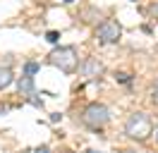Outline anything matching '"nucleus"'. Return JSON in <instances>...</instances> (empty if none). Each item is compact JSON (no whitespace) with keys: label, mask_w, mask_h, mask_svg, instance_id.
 <instances>
[{"label":"nucleus","mask_w":158,"mask_h":153,"mask_svg":"<svg viewBox=\"0 0 158 153\" xmlns=\"http://www.w3.org/2000/svg\"><path fill=\"white\" fill-rule=\"evenodd\" d=\"M48 62L53 67H58L60 72L72 74V72L79 67V55H77V50H74L72 46H60V48H55V50L48 55Z\"/></svg>","instance_id":"1"},{"label":"nucleus","mask_w":158,"mask_h":153,"mask_svg":"<svg viewBox=\"0 0 158 153\" xmlns=\"http://www.w3.org/2000/svg\"><path fill=\"white\" fill-rule=\"evenodd\" d=\"M81 122L86 124L89 129L98 132V129H103L110 122V110L103 103H89L84 108V113H81Z\"/></svg>","instance_id":"2"},{"label":"nucleus","mask_w":158,"mask_h":153,"mask_svg":"<svg viewBox=\"0 0 158 153\" xmlns=\"http://www.w3.org/2000/svg\"><path fill=\"white\" fill-rule=\"evenodd\" d=\"M151 132H153V124H151V120H148L144 113L129 115V120L125 122V134H127L129 139L144 141V139H148V136H151Z\"/></svg>","instance_id":"3"},{"label":"nucleus","mask_w":158,"mask_h":153,"mask_svg":"<svg viewBox=\"0 0 158 153\" xmlns=\"http://www.w3.org/2000/svg\"><path fill=\"white\" fill-rule=\"evenodd\" d=\"M120 36H122V27H120L115 19H106V22H101L98 29H96V41L103 43V46L115 43Z\"/></svg>","instance_id":"4"},{"label":"nucleus","mask_w":158,"mask_h":153,"mask_svg":"<svg viewBox=\"0 0 158 153\" xmlns=\"http://www.w3.org/2000/svg\"><path fill=\"white\" fill-rule=\"evenodd\" d=\"M17 89H19V93L24 96L29 103H34L36 108H41V105H43L39 98H36V89H34V79H31V76L22 74V76H19V81H17Z\"/></svg>","instance_id":"5"},{"label":"nucleus","mask_w":158,"mask_h":153,"mask_svg":"<svg viewBox=\"0 0 158 153\" xmlns=\"http://www.w3.org/2000/svg\"><path fill=\"white\" fill-rule=\"evenodd\" d=\"M103 72H106V67H103V62H101L98 57H86L84 65H81V74L86 76V79H98Z\"/></svg>","instance_id":"6"},{"label":"nucleus","mask_w":158,"mask_h":153,"mask_svg":"<svg viewBox=\"0 0 158 153\" xmlns=\"http://www.w3.org/2000/svg\"><path fill=\"white\" fill-rule=\"evenodd\" d=\"M12 81H15L12 69H10V67H0V89H7Z\"/></svg>","instance_id":"7"},{"label":"nucleus","mask_w":158,"mask_h":153,"mask_svg":"<svg viewBox=\"0 0 158 153\" xmlns=\"http://www.w3.org/2000/svg\"><path fill=\"white\" fill-rule=\"evenodd\" d=\"M39 69H41L39 62H27V65H24V74H27V76H34Z\"/></svg>","instance_id":"8"},{"label":"nucleus","mask_w":158,"mask_h":153,"mask_svg":"<svg viewBox=\"0 0 158 153\" xmlns=\"http://www.w3.org/2000/svg\"><path fill=\"white\" fill-rule=\"evenodd\" d=\"M46 41H48V43H58L60 34H58V31H48V34H46Z\"/></svg>","instance_id":"9"},{"label":"nucleus","mask_w":158,"mask_h":153,"mask_svg":"<svg viewBox=\"0 0 158 153\" xmlns=\"http://www.w3.org/2000/svg\"><path fill=\"white\" fill-rule=\"evenodd\" d=\"M115 79H118L120 84H127V81H129V74H127V72H118V74H115Z\"/></svg>","instance_id":"10"},{"label":"nucleus","mask_w":158,"mask_h":153,"mask_svg":"<svg viewBox=\"0 0 158 153\" xmlns=\"http://www.w3.org/2000/svg\"><path fill=\"white\" fill-rule=\"evenodd\" d=\"M148 14H151L153 19H158V2H153V5L148 7Z\"/></svg>","instance_id":"11"},{"label":"nucleus","mask_w":158,"mask_h":153,"mask_svg":"<svg viewBox=\"0 0 158 153\" xmlns=\"http://www.w3.org/2000/svg\"><path fill=\"white\" fill-rule=\"evenodd\" d=\"M153 101H158V79H156V84H153Z\"/></svg>","instance_id":"12"},{"label":"nucleus","mask_w":158,"mask_h":153,"mask_svg":"<svg viewBox=\"0 0 158 153\" xmlns=\"http://www.w3.org/2000/svg\"><path fill=\"white\" fill-rule=\"evenodd\" d=\"M36 153H48V146H39V148H36Z\"/></svg>","instance_id":"13"},{"label":"nucleus","mask_w":158,"mask_h":153,"mask_svg":"<svg viewBox=\"0 0 158 153\" xmlns=\"http://www.w3.org/2000/svg\"><path fill=\"white\" fill-rule=\"evenodd\" d=\"M5 110H7V105H0V113H5Z\"/></svg>","instance_id":"14"},{"label":"nucleus","mask_w":158,"mask_h":153,"mask_svg":"<svg viewBox=\"0 0 158 153\" xmlns=\"http://www.w3.org/2000/svg\"><path fill=\"white\" fill-rule=\"evenodd\" d=\"M86 153H98V151H94V148H91V151H86Z\"/></svg>","instance_id":"15"},{"label":"nucleus","mask_w":158,"mask_h":153,"mask_svg":"<svg viewBox=\"0 0 158 153\" xmlns=\"http://www.w3.org/2000/svg\"><path fill=\"white\" fill-rule=\"evenodd\" d=\"M62 2H74V0H62Z\"/></svg>","instance_id":"16"},{"label":"nucleus","mask_w":158,"mask_h":153,"mask_svg":"<svg viewBox=\"0 0 158 153\" xmlns=\"http://www.w3.org/2000/svg\"><path fill=\"white\" fill-rule=\"evenodd\" d=\"M65 153H74V151H65Z\"/></svg>","instance_id":"17"}]
</instances>
